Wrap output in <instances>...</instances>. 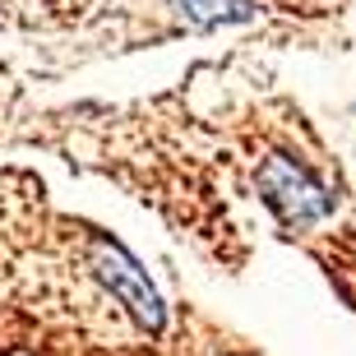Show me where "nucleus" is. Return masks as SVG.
Instances as JSON below:
<instances>
[{"label":"nucleus","instance_id":"nucleus-1","mask_svg":"<svg viewBox=\"0 0 356 356\" xmlns=\"http://www.w3.org/2000/svg\"><path fill=\"white\" fill-rule=\"evenodd\" d=\"M259 195H264V204L277 213V222L282 227H315L324 222L333 213V190L319 176H310L301 167V162H291L287 153H273V158H264V167H259Z\"/></svg>","mask_w":356,"mask_h":356},{"label":"nucleus","instance_id":"nucleus-2","mask_svg":"<svg viewBox=\"0 0 356 356\" xmlns=\"http://www.w3.org/2000/svg\"><path fill=\"white\" fill-rule=\"evenodd\" d=\"M88 264H92V277H97V282H102V287L130 310L139 329H148V333L167 329V305H162L158 287L148 282L144 264H139L120 241L97 236V241H92V250H88Z\"/></svg>","mask_w":356,"mask_h":356},{"label":"nucleus","instance_id":"nucleus-3","mask_svg":"<svg viewBox=\"0 0 356 356\" xmlns=\"http://www.w3.org/2000/svg\"><path fill=\"white\" fill-rule=\"evenodd\" d=\"M190 28H222V24H250L259 19L254 0H172Z\"/></svg>","mask_w":356,"mask_h":356}]
</instances>
